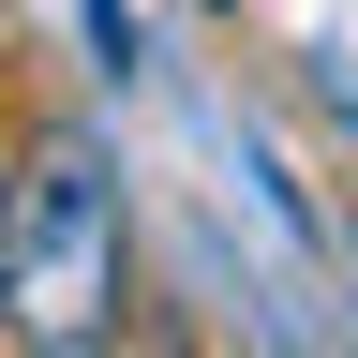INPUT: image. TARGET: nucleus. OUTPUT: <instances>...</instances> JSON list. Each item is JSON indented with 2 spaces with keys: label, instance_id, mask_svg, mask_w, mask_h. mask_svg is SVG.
Listing matches in <instances>:
<instances>
[{
  "label": "nucleus",
  "instance_id": "7ed1b4c3",
  "mask_svg": "<svg viewBox=\"0 0 358 358\" xmlns=\"http://www.w3.org/2000/svg\"><path fill=\"white\" fill-rule=\"evenodd\" d=\"M209 15H239V0H209Z\"/></svg>",
  "mask_w": 358,
  "mask_h": 358
},
{
  "label": "nucleus",
  "instance_id": "20e7f679",
  "mask_svg": "<svg viewBox=\"0 0 358 358\" xmlns=\"http://www.w3.org/2000/svg\"><path fill=\"white\" fill-rule=\"evenodd\" d=\"M0 194H15V164H0Z\"/></svg>",
  "mask_w": 358,
  "mask_h": 358
},
{
  "label": "nucleus",
  "instance_id": "f03ea898",
  "mask_svg": "<svg viewBox=\"0 0 358 358\" xmlns=\"http://www.w3.org/2000/svg\"><path fill=\"white\" fill-rule=\"evenodd\" d=\"M90 60H105V75H134V15H120V0H90Z\"/></svg>",
  "mask_w": 358,
  "mask_h": 358
},
{
  "label": "nucleus",
  "instance_id": "f257e3e1",
  "mask_svg": "<svg viewBox=\"0 0 358 358\" xmlns=\"http://www.w3.org/2000/svg\"><path fill=\"white\" fill-rule=\"evenodd\" d=\"M134 313V209L90 120H45L0 194V343L15 358H105Z\"/></svg>",
  "mask_w": 358,
  "mask_h": 358
}]
</instances>
